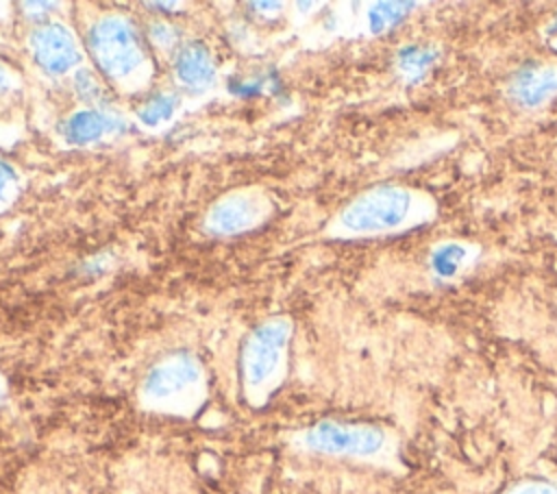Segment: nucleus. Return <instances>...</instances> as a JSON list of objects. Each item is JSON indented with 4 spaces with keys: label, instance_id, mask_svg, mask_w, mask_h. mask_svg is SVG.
<instances>
[{
    "label": "nucleus",
    "instance_id": "39448f33",
    "mask_svg": "<svg viewBox=\"0 0 557 494\" xmlns=\"http://www.w3.org/2000/svg\"><path fill=\"white\" fill-rule=\"evenodd\" d=\"M200 381V366L187 353H174L159 359L146 374L144 394L154 405H176L191 394Z\"/></svg>",
    "mask_w": 557,
    "mask_h": 494
},
{
    "label": "nucleus",
    "instance_id": "f3484780",
    "mask_svg": "<svg viewBox=\"0 0 557 494\" xmlns=\"http://www.w3.org/2000/svg\"><path fill=\"white\" fill-rule=\"evenodd\" d=\"M9 89V72L0 65V94Z\"/></svg>",
    "mask_w": 557,
    "mask_h": 494
},
{
    "label": "nucleus",
    "instance_id": "9d476101",
    "mask_svg": "<svg viewBox=\"0 0 557 494\" xmlns=\"http://www.w3.org/2000/svg\"><path fill=\"white\" fill-rule=\"evenodd\" d=\"M174 72L176 78L189 89H207L215 78L211 54L202 44H187L185 48H181Z\"/></svg>",
    "mask_w": 557,
    "mask_h": 494
},
{
    "label": "nucleus",
    "instance_id": "f03ea898",
    "mask_svg": "<svg viewBox=\"0 0 557 494\" xmlns=\"http://www.w3.org/2000/svg\"><path fill=\"white\" fill-rule=\"evenodd\" d=\"M98 67L115 81L131 78L144 63L146 52L137 28L122 15L100 17L87 35Z\"/></svg>",
    "mask_w": 557,
    "mask_h": 494
},
{
    "label": "nucleus",
    "instance_id": "f8f14e48",
    "mask_svg": "<svg viewBox=\"0 0 557 494\" xmlns=\"http://www.w3.org/2000/svg\"><path fill=\"white\" fill-rule=\"evenodd\" d=\"M176 109V98L172 94H157L150 100H146V104L139 109V120L144 124H159L163 120H168Z\"/></svg>",
    "mask_w": 557,
    "mask_h": 494
},
{
    "label": "nucleus",
    "instance_id": "20e7f679",
    "mask_svg": "<svg viewBox=\"0 0 557 494\" xmlns=\"http://www.w3.org/2000/svg\"><path fill=\"white\" fill-rule=\"evenodd\" d=\"M387 437L374 424L322 420L305 433V446L333 457H374L385 450Z\"/></svg>",
    "mask_w": 557,
    "mask_h": 494
},
{
    "label": "nucleus",
    "instance_id": "1a4fd4ad",
    "mask_svg": "<svg viewBox=\"0 0 557 494\" xmlns=\"http://www.w3.org/2000/svg\"><path fill=\"white\" fill-rule=\"evenodd\" d=\"M122 126L124 124L117 115L102 113V111H96V109H87V111H76L65 120L63 135L70 144L83 146V144H91V141L104 137L107 133H113V131L122 128Z\"/></svg>",
    "mask_w": 557,
    "mask_h": 494
},
{
    "label": "nucleus",
    "instance_id": "2eb2a0df",
    "mask_svg": "<svg viewBox=\"0 0 557 494\" xmlns=\"http://www.w3.org/2000/svg\"><path fill=\"white\" fill-rule=\"evenodd\" d=\"M150 35H152V41L159 44V46H170L176 39V33L165 24H154Z\"/></svg>",
    "mask_w": 557,
    "mask_h": 494
},
{
    "label": "nucleus",
    "instance_id": "7ed1b4c3",
    "mask_svg": "<svg viewBox=\"0 0 557 494\" xmlns=\"http://www.w3.org/2000/svg\"><path fill=\"white\" fill-rule=\"evenodd\" d=\"M289 339V322L272 318L259 324L242 348V381L246 392H268L274 385Z\"/></svg>",
    "mask_w": 557,
    "mask_h": 494
},
{
    "label": "nucleus",
    "instance_id": "423d86ee",
    "mask_svg": "<svg viewBox=\"0 0 557 494\" xmlns=\"http://www.w3.org/2000/svg\"><path fill=\"white\" fill-rule=\"evenodd\" d=\"M33 57L50 74H65L81 61V50L74 35L63 24H48L30 37Z\"/></svg>",
    "mask_w": 557,
    "mask_h": 494
},
{
    "label": "nucleus",
    "instance_id": "f257e3e1",
    "mask_svg": "<svg viewBox=\"0 0 557 494\" xmlns=\"http://www.w3.org/2000/svg\"><path fill=\"white\" fill-rule=\"evenodd\" d=\"M433 200L405 185H376L352 198L337 218L342 235L379 237L411 231L431 222Z\"/></svg>",
    "mask_w": 557,
    "mask_h": 494
},
{
    "label": "nucleus",
    "instance_id": "dca6fc26",
    "mask_svg": "<svg viewBox=\"0 0 557 494\" xmlns=\"http://www.w3.org/2000/svg\"><path fill=\"white\" fill-rule=\"evenodd\" d=\"M11 181H13V170L4 161H0V198L4 196Z\"/></svg>",
    "mask_w": 557,
    "mask_h": 494
},
{
    "label": "nucleus",
    "instance_id": "4468645a",
    "mask_svg": "<svg viewBox=\"0 0 557 494\" xmlns=\"http://www.w3.org/2000/svg\"><path fill=\"white\" fill-rule=\"evenodd\" d=\"M509 494H557V487L546 481H527L513 487Z\"/></svg>",
    "mask_w": 557,
    "mask_h": 494
},
{
    "label": "nucleus",
    "instance_id": "ddd939ff",
    "mask_svg": "<svg viewBox=\"0 0 557 494\" xmlns=\"http://www.w3.org/2000/svg\"><path fill=\"white\" fill-rule=\"evenodd\" d=\"M76 91L83 96V100H89L98 107L107 104V89L102 87V83L87 70L76 74Z\"/></svg>",
    "mask_w": 557,
    "mask_h": 494
},
{
    "label": "nucleus",
    "instance_id": "9b49d317",
    "mask_svg": "<svg viewBox=\"0 0 557 494\" xmlns=\"http://www.w3.org/2000/svg\"><path fill=\"white\" fill-rule=\"evenodd\" d=\"M466 263H468V248L457 242H446L437 246L431 255L433 272L444 279H453L459 270H463Z\"/></svg>",
    "mask_w": 557,
    "mask_h": 494
},
{
    "label": "nucleus",
    "instance_id": "6e6552de",
    "mask_svg": "<svg viewBox=\"0 0 557 494\" xmlns=\"http://www.w3.org/2000/svg\"><path fill=\"white\" fill-rule=\"evenodd\" d=\"M259 218H261V205L248 196L235 194L211 207L207 215V229L213 235H235L257 224Z\"/></svg>",
    "mask_w": 557,
    "mask_h": 494
},
{
    "label": "nucleus",
    "instance_id": "0eeeda50",
    "mask_svg": "<svg viewBox=\"0 0 557 494\" xmlns=\"http://www.w3.org/2000/svg\"><path fill=\"white\" fill-rule=\"evenodd\" d=\"M511 98L522 107H540L557 96V67L529 63L509 83Z\"/></svg>",
    "mask_w": 557,
    "mask_h": 494
}]
</instances>
